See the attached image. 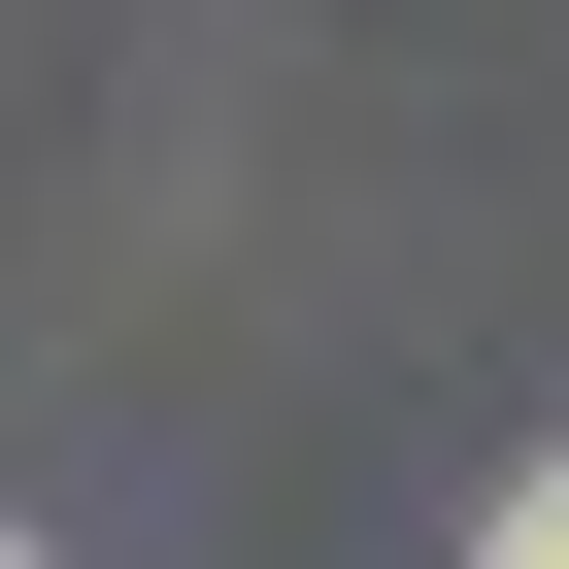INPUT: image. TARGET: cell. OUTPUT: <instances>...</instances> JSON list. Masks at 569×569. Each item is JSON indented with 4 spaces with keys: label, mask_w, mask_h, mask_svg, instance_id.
I'll list each match as a JSON object with an SVG mask.
<instances>
[{
    "label": "cell",
    "mask_w": 569,
    "mask_h": 569,
    "mask_svg": "<svg viewBox=\"0 0 569 569\" xmlns=\"http://www.w3.org/2000/svg\"><path fill=\"white\" fill-rule=\"evenodd\" d=\"M0 569H34V536H0Z\"/></svg>",
    "instance_id": "2"
},
{
    "label": "cell",
    "mask_w": 569,
    "mask_h": 569,
    "mask_svg": "<svg viewBox=\"0 0 569 569\" xmlns=\"http://www.w3.org/2000/svg\"><path fill=\"white\" fill-rule=\"evenodd\" d=\"M469 569H569V436H536V469H502V502H469Z\"/></svg>",
    "instance_id": "1"
}]
</instances>
